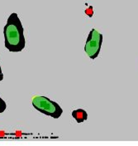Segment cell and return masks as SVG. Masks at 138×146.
<instances>
[{
	"label": "cell",
	"mask_w": 138,
	"mask_h": 146,
	"mask_svg": "<svg viewBox=\"0 0 138 146\" xmlns=\"http://www.w3.org/2000/svg\"><path fill=\"white\" fill-rule=\"evenodd\" d=\"M71 115L77 123H82L88 119V113L83 109L74 110L72 111Z\"/></svg>",
	"instance_id": "cell-4"
},
{
	"label": "cell",
	"mask_w": 138,
	"mask_h": 146,
	"mask_svg": "<svg viewBox=\"0 0 138 146\" xmlns=\"http://www.w3.org/2000/svg\"><path fill=\"white\" fill-rule=\"evenodd\" d=\"M3 80V74L2 72V68H1V66H0V82H2Z\"/></svg>",
	"instance_id": "cell-6"
},
{
	"label": "cell",
	"mask_w": 138,
	"mask_h": 146,
	"mask_svg": "<svg viewBox=\"0 0 138 146\" xmlns=\"http://www.w3.org/2000/svg\"><path fill=\"white\" fill-rule=\"evenodd\" d=\"M102 44L103 35L99 31L93 28L89 32V36L87 37L84 46V52L91 60H94L100 53Z\"/></svg>",
	"instance_id": "cell-3"
},
{
	"label": "cell",
	"mask_w": 138,
	"mask_h": 146,
	"mask_svg": "<svg viewBox=\"0 0 138 146\" xmlns=\"http://www.w3.org/2000/svg\"><path fill=\"white\" fill-rule=\"evenodd\" d=\"M5 47L11 52H22L25 46L26 40L22 22L16 13H11L3 27Z\"/></svg>",
	"instance_id": "cell-1"
},
{
	"label": "cell",
	"mask_w": 138,
	"mask_h": 146,
	"mask_svg": "<svg viewBox=\"0 0 138 146\" xmlns=\"http://www.w3.org/2000/svg\"><path fill=\"white\" fill-rule=\"evenodd\" d=\"M7 108V104L4 100L0 97V113L4 112V110Z\"/></svg>",
	"instance_id": "cell-5"
},
{
	"label": "cell",
	"mask_w": 138,
	"mask_h": 146,
	"mask_svg": "<svg viewBox=\"0 0 138 146\" xmlns=\"http://www.w3.org/2000/svg\"><path fill=\"white\" fill-rule=\"evenodd\" d=\"M32 106L41 113L54 119L60 118L63 113L58 103L42 96H35L32 98Z\"/></svg>",
	"instance_id": "cell-2"
}]
</instances>
